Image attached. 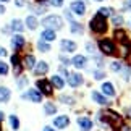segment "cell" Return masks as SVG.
Segmentation results:
<instances>
[{
	"instance_id": "cell-36",
	"label": "cell",
	"mask_w": 131,
	"mask_h": 131,
	"mask_svg": "<svg viewBox=\"0 0 131 131\" xmlns=\"http://www.w3.org/2000/svg\"><path fill=\"white\" fill-rule=\"evenodd\" d=\"M71 13H73L71 10H65V16H67V19H68L70 23H71V21H74V19H73V15H71Z\"/></svg>"
},
{
	"instance_id": "cell-15",
	"label": "cell",
	"mask_w": 131,
	"mask_h": 131,
	"mask_svg": "<svg viewBox=\"0 0 131 131\" xmlns=\"http://www.w3.org/2000/svg\"><path fill=\"white\" fill-rule=\"evenodd\" d=\"M49 71V63L47 62H39L36 65V68H34V74H37V76H42Z\"/></svg>"
},
{
	"instance_id": "cell-10",
	"label": "cell",
	"mask_w": 131,
	"mask_h": 131,
	"mask_svg": "<svg viewBox=\"0 0 131 131\" xmlns=\"http://www.w3.org/2000/svg\"><path fill=\"white\" fill-rule=\"evenodd\" d=\"M53 125L57 129H65L70 125V118L67 117V115H60V117H57L53 120Z\"/></svg>"
},
{
	"instance_id": "cell-23",
	"label": "cell",
	"mask_w": 131,
	"mask_h": 131,
	"mask_svg": "<svg viewBox=\"0 0 131 131\" xmlns=\"http://www.w3.org/2000/svg\"><path fill=\"white\" fill-rule=\"evenodd\" d=\"M12 29L21 34V32L24 31V24H23V21H21V19H13V21H12Z\"/></svg>"
},
{
	"instance_id": "cell-40",
	"label": "cell",
	"mask_w": 131,
	"mask_h": 131,
	"mask_svg": "<svg viewBox=\"0 0 131 131\" xmlns=\"http://www.w3.org/2000/svg\"><path fill=\"white\" fill-rule=\"evenodd\" d=\"M0 57H7V50L5 49H0Z\"/></svg>"
},
{
	"instance_id": "cell-47",
	"label": "cell",
	"mask_w": 131,
	"mask_h": 131,
	"mask_svg": "<svg viewBox=\"0 0 131 131\" xmlns=\"http://www.w3.org/2000/svg\"><path fill=\"white\" fill-rule=\"evenodd\" d=\"M0 131H2V128H0Z\"/></svg>"
},
{
	"instance_id": "cell-32",
	"label": "cell",
	"mask_w": 131,
	"mask_h": 131,
	"mask_svg": "<svg viewBox=\"0 0 131 131\" xmlns=\"http://www.w3.org/2000/svg\"><path fill=\"white\" fill-rule=\"evenodd\" d=\"M122 73H123V79H126V81H128V79L131 78V67L123 68V70H122Z\"/></svg>"
},
{
	"instance_id": "cell-4",
	"label": "cell",
	"mask_w": 131,
	"mask_h": 131,
	"mask_svg": "<svg viewBox=\"0 0 131 131\" xmlns=\"http://www.w3.org/2000/svg\"><path fill=\"white\" fill-rule=\"evenodd\" d=\"M42 24L45 28H50V29H62L63 28V18L58 16V15H47L44 19H42Z\"/></svg>"
},
{
	"instance_id": "cell-6",
	"label": "cell",
	"mask_w": 131,
	"mask_h": 131,
	"mask_svg": "<svg viewBox=\"0 0 131 131\" xmlns=\"http://www.w3.org/2000/svg\"><path fill=\"white\" fill-rule=\"evenodd\" d=\"M67 79H68V84H70L71 88H79V86H81V84L84 83V78H83V74H81V73H76V71H71V73H68Z\"/></svg>"
},
{
	"instance_id": "cell-30",
	"label": "cell",
	"mask_w": 131,
	"mask_h": 131,
	"mask_svg": "<svg viewBox=\"0 0 131 131\" xmlns=\"http://www.w3.org/2000/svg\"><path fill=\"white\" fill-rule=\"evenodd\" d=\"M0 74H8V65L5 63V62H2V60H0Z\"/></svg>"
},
{
	"instance_id": "cell-37",
	"label": "cell",
	"mask_w": 131,
	"mask_h": 131,
	"mask_svg": "<svg viewBox=\"0 0 131 131\" xmlns=\"http://www.w3.org/2000/svg\"><path fill=\"white\" fill-rule=\"evenodd\" d=\"M62 102H65V104H74V100L71 97H68V95H63V97H62Z\"/></svg>"
},
{
	"instance_id": "cell-41",
	"label": "cell",
	"mask_w": 131,
	"mask_h": 131,
	"mask_svg": "<svg viewBox=\"0 0 131 131\" xmlns=\"http://www.w3.org/2000/svg\"><path fill=\"white\" fill-rule=\"evenodd\" d=\"M125 112H126V117H129V118H131V107H128L126 110H125Z\"/></svg>"
},
{
	"instance_id": "cell-29",
	"label": "cell",
	"mask_w": 131,
	"mask_h": 131,
	"mask_svg": "<svg viewBox=\"0 0 131 131\" xmlns=\"http://www.w3.org/2000/svg\"><path fill=\"white\" fill-rule=\"evenodd\" d=\"M37 49L41 50V52H49V50H50V44L45 42V41H39L37 42Z\"/></svg>"
},
{
	"instance_id": "cell-21",
	"label": "cell",
	"mask_w": 131,
	"mask_h": 131,
	"mask_svg": "<svg viewBox=\"0 0 131 131\" xmlns=\"http://www.w3.org/2000/svg\"><path fill=\"white\" fill-rule=\"evenodd\" d=\"M26 26L31 29V31H34V29L39 26V21H37V18L34 16V15H29V16L26 18Z\"/></svg>"
},
{
	"instance_id": "cell-19",
	"label": "cell",
	"mask_w": 131,
	"mask_h": 131,
	"mask_svg": "<svg viewBox=\"0 0 131 131\" xmlns=\"http://www.w3.org/2000/svg\"><path fill=\"white\" fill-rule=\"evenodd\" d=\"M50 83H52V86H53V88H57V89H63V88H65V81H63V78H62V76H58V74H53L52 79H50Z\"/></svg>"
},
{
	"instance_id": "cell-2",
	"label": "cell",
	"mask_w": 131,
	"mask_h": 131,
	"mask_svg": "<svg viewBox=\"0 0 131 131\" xmlns=\"http://www.w3.org/2000/svg\"><path fill=\"white\" fill-rule=\"evenodd\" d=\"M97 49L104 55H108V57H112V55L117 53V44H115L113 39H108V37L100 39V41L97 42Z\"/></svg>"
},
{
	"instance_id": "cell-44",
	"label": "cell",
	"mask_w": 131,
	"mask_h": 131,
	"mask_svg": "<svg viewBox=\"0 0 131 131\" xmlns=\"http://www.w3.org/2000/svg\"><path fill=\"white\" fill-rule=\"evenodd\" d=\"M3 118H5V115H3L2 112H0V120H3Z\"/></svg>"
},
{
	"instance_id": "cell-45",
	"label": "cell",
	"mask_w": 131,
	"mask_h": 131,
	"mask_svg": "<svg viewBox=\"0 0 131 131\" xmlns=\"http://www.w3.org/2000/svg\"><path fill=\"white\" fill-rule=\"evenodd\" d=\"M94 2H104V0H94Z\"/></svg>"
},
{
	"instance_id": "cell-27",
	"label": "cell",
	"mask_w": 131,
	"mask_h": 131,
	"mask_svg": "<svg viewBox=\"0 0 131 131\" xmlns=\"http://www.w3.org/2000/svg\"><path fill=\"white\" fill-rule=\"evenodd\" d=\"M110 68H112V71H115V73H120L123 70V63L120 62V60H115V62H112L110 63Z\"/></svg>"
},
{
	"instance_id": "cell-25",
	"label": "cell",
	"mask_w": 131,
	"mask_h": 131,
	"mask_svg": "<svg viewBox=\"0 0 131 131\" xmlns=\"http://www.w3.org/2000/svg\"><path fill=\"white\" fill-rule=\"evenodd\" d=\"M24 65H26V68H36V58H34V55H26V58H24Z\"/></svg>"
},
{
	"instance_id": "cell-22",
	"label": "cell",
	"mask_w": 131,
	"mask_h": 131,
	"mask_svg": "<svg viewBox=\"0 0 131 131\" xmlns=\"http://www.w3.org/2000/svg\"><path fill=\"white\" fill-rule=\"evenodd\" d=\"M12 97V91L8 88H0V102H8Z\"/></svg>"
},
{
	"instance_id": "cell-38",
	"label": "cell",
	"mask_w": 131,
	"mask_h": 131,
	"mask_svg": "<svg viewBox=\"0 0 131 131\" xmlns=\"http://www.w3.org/2000/svg\"><path fill=\"white\" fill-rule=\"evenodd\" d=\"M15 5H16V7H24V5H26V0H15Z\"/></svg>"
},
{
	"instance_id": "cell-43",
	"label": "cell",
	"mask_w": 131,
	"mask_h": 131,
	"mask_svg": "<svg viewBox=\"0 0 131 131\" xmlns=\"http://www.w3.org/2000/svg\"><path fill=\"white\" fill-rule=\"evenodd\" d=\"M0 13H5V7H3V5H0Z\"/></svg>"
},
{
	"instance_id": "cell-24",
	"label": "cell",
	"mask_w": 131,
	"mask_h": 131,
	"mask_svg": "<svg viewBox=\"0 0 131 131\" xmlns=\"http://www.w3.org/2000/svg\"><path fill=\"white\" fill-rule=\"evenodd\" d=\"M123 23H125V18L122 16V15H113V16H112V24L115 28L123 26Z\"/></svg>"
},
{
	"instance_id": "cell-8",
	"label": "cell",
	"mask_w": 131,
	"mask_h": 131,
	"mask_svg": "<svg viewBox=\"0 0 131 131\" xmlns=\"http://www.w3.org/2000/svg\"><path fill=\"white\" fill-rule=\"evenodd\" d=\"M71 65H73L74 68H78V70L86 68V65H88V57H86V55H81V53L74 55V57L71 58Z\"/></svg>"
},
{
	"instance_id": "cell-34",
	"label": "cell",
	"mask_w": 131,
	"mask_h": 131,
	"mask_svg": "<svg viewBox=\"0 0 131 131\" xmlns=\"http://www.w3.org/2000/svg\"><path fill=\"white\" fill-rule=\"evenodd\" d=\"M50 5H52V7L60 8V7H63V0H50Z\"/></svg>"
},
{
	"instance_id": "cell-9",
	"label": "cell",
	"mask_w": 131,
	"mask_h": 131,
	"mask_svg": "<svg viewBox=\"0 0 131 131\" xmlns=\"http://www.w3.org/2000/svg\"><path fill=\"white\" fill-rule=\"evenodd\" d=\"M23 99H26V100H32V102L39 104V102L42 100V95H41V92H37L36 89H29L28 92L23 95Z\"/></svg>"
},
{
	"instance_id": "cell-16",
	"label": "cell",
	"mask_w": 131,
	"mask_h": 131,
	"mask_svg": "<svg viewBox=\"0 0 131 131\" xmlns=\"http://www.w3.org/2000/svg\"><path fill=\"white\" fill-rule=\"evenodd\" d=\"M12 45L13 49H23L24 47V37L21 36V34H15V36L12 37Z\"/></svg>"
},
{
	"instance_id": "cell-3",
	"label": "cell",
	"mask_w": 131,
	"mask_h": 131,
	"mask_svg": "<svg viewBox=\"0 0 131 131\" xmlns=\"http://www.w3.org/2000/svg\"><path fill=\"white\" fill-rule=\"evenodd\" d=\"M99 120L104 125H110V126H113V123L122 125V117L117 112H113V110H104L102 113H99Z\"/></svg>"
},
{
	"instance_id": "cell-7",
	"label": "cell",
	"mask_w": 131,
	"mask_h": 131,
	"mask_svg": "<svg viewBox=\"0 0 131 131\" xmlns=\"http://www.w3.org/2000/svg\"><path fill=\"white\" fill-rule=\"evenodd\" d=\"M60 49L67 53H71L78 49V44L74 41H70V39H62V41H60Z\"/></svg>"
},
{
	"instance_id": "cell-14",
	"label": "cell",
	"mask_w": 131,
	"mask_h": 131,
	"mask_svg": "<svg viewBox=\"0 0 131 131\" xmlns=\"http://www.w3.org/2000/svg\"><path fill=\"white\" fill-rule=\"evenodd\" d=\"M92 100L95 104H100V105H108V99L105 97L104 94H100V92H97V91H92Z\"/></svg>"
},
{
	"instance_id": "cell-46",
	"label": "cell",
	"mask_w": 131,
	"mask_h": 131,
	"mask_svg": "<svg viewBox=\"0 0 131 131\" xmlns=\"http://www.w3.org/2000/svg\"><path fill=\"white\" fill-rule=\"evenodd\" d=\"M0 2H8V0H0Z\"/></svg>"
},
{
	"instance_id": "cell-35",
	"label": "cell",
	"mask_w": 131,
	"mask_h": 131,
	"mask_svg": "<svg viewBox=\"0 0 131 131\" xmlns=\"http://www.w3.org/2000/svg\"><path fill=\"white\" fill-rule=\"evenodd\" d=\"M26 84H28V79H26V78H24V76L19 78V81H18V88H19V89H23Z\"/></svg>"
},
{
	"instance_id": "cell-18",
	"label": "cell",
	"mask_w": 131,
	"mask_h": 131,
	"mask_svg": "<svg viewBox=\"0 0 131 131\" xmlns=\"http://www.w3.org/2000/svg\"><path fill=\"white\" fill-rule=\"evenodd\" d=\"M102 92L105 94V95H108V97H113L115 94V88H113V84L112 83H108V81H105L104 84H102Z\"/></svg>"
},
{
	"instance_id": "cell-11",
	"label": "cell",
	"mask_w": 131,
	"mask_h": 131,
	"mask_svg": "<svg viewBox=\"0 0 131 131\" xmlns=\"http://www.w3.org/2000/svg\"><path fill=\"white\" fill-rule=\"evenodd\" d=\"M37 88L41 89L45 95H50V94H52V91H53L52 83H49L47 79H41V81H37Z\"/></svg>"
},
{
	"instance_id": "cell-17",
	"label": "cell",
	"mask_w": 131,
	"mask_h": 131,
	"mask_svg": "<svg viewBox=\"0 0 131 131\" xmlns=\"http://www.w3.org/2000/svg\"><path fill=\"white\" fill-rule=\"evenodd\" d=\"M70 31H71L73 34L81 36V34L84 32V26H83L81 23H78V21H71V23H70Z\"/></svg>"
},
{
	"instance_id": "cell-31",
	"label": "cell",
	"mask_w": 131,
	"mask_h": 131,
	"mask_svg": "<svg viewBox=\"0 0 131 131\" xmlns=\"http://www.w3.org/2000/svg\"><path fill=\"white\" fill-rule=\"evenodd\" d=\"M86 50L89 53H92V55H95V50H97V47L92 44V42H86Z\"/></svg>"
},
{
	"instance_id": "cell-20",
	"label": "cell",
	"mask_w": 131,
	"mask_h": 131,
	"mask_svg": "<svg viewBox=\"0 0 131 131\" xmlns=\"http://www.w3.org/2000/svg\"><path fill=\"white\" fill-rule=\"evenodd\" d=\"M97 13L102 15L104 18H112L113 15H115V10H113L112 7H100V8L97 10Z\"/></svg>"
},
{
	"instance_id": "cell-12",
	"label": "cell",
	"mask_w": 131,
	"mask_h": 131,
	"mask_svg": "<svg viewBox=\"0 0 131 131\" xmlns=\"http://www.w3.org/2000/svg\"><path fill=\"white\" fill-rule=\"evenodd\" d=\"M41 37H42V41H45V42H52V41L57 39V32H55V29L45 28L44 31L41 32Z\"/></svg>"
},
{
	"instance_id": "cell-39",
	"label": "cell",
	"mask_w": 131,
	"mask_h": 131,
	"mask_svg": "<svg viewBox=\"0 0 131 131\" xmlns=\"http://www.w3.org/2000/svg\"><path fill=\"white\" fill-rule=\"evenodd\" d=\"M10 29H12V26H5V28L2 29V32H3V34H8V32H10Z\"/></svg>"
},
{
	"instance_id": "cell-42",
	"label": "cell",
	"mask_w": 131,
	"mask_h": 131,
	"mask_svg": "<svg viewBox=\"0 0 131 131\" xmlns=\"http://www.w3.org/2000/svg\"><path fill=\"white\" fill-rule=\"evenodd\" d=\"M42 131H55V129H53V128H50V126H44Z\"/></svg>"
},
{
	"instance_id": "cell-28",
	"label": "cell",
	"mask_w": 131,
	"mask_h": 131,
	"mask_svg": "<svg viewBox=\"0 0 131 131\" xmlns=\"http://www.w3.org/2000/svg\"><path fill=\"white\" fill-rule=\"evenodd\" d=\"M8 122H10V126H12L13 129H18L19 128V118L16 117V115H12V117L8 118Z\"/></svg>"
},
{
	"instance_id": "cell-1",
	"label": "cell",
	"mask_w": 131,
	"mask_h": 131,
	"mask_svg": "<svg viewBox=\"0 0 131 131\" xmlns=\"http://www.w3.org/2000/svg\"><path fill=\"white\" fill-rule=\"evenodd\" d=\"M89 29L92 31L94 34H105L108 31V21L107 18H104L102 15L95 13L89 21Z\"/></svg>"
},
{
	"instance_id": "cell-26",
	"label": "cell",
	"mask_w": 131,
	"mask_h": 131,
	"mask_svg": "<svg viewBox=\"0 0 131 131\" xmlns=\"http://www.w3.org/2000/svg\"><path fill=\"white\" fill-rule=\"evenodd\" d=\"M44 112L47 113V115H53L55 112H57V107H55L52 102H45L44 104Z\"/></svg>"
},
{
	"instance_id": "cell-13",
	"label": "cell",
	"mask_w": 131,
	"mask_h": 131,
	"mask_svg": "<svg viewBox=\"0 0 131 131\" xmlns=\"http://www.w3.org/2000/svg\"><path fill=\"white\" fill-rule=\"evenodd\" d=\"M78 125H79V129L81 131H91L92 129V122H91V118H88V117L78 118Z\"/></svg>"
},
{
	"instance_id": "cell-33",
	"label": "cell",
	"mask_w": 131,
	"mask_h": 131,
	"mask_svg": "<svg viewBox=\"0 0 131 131\" xmlns=\"http://www.w3.org/2000/svg\"><path fill=\"white\" fill-rule=\"evenodd\" d=\"M94 78L95 79H104L105 78V73L102 71V70H97V71H94Z\"/></svg>"
},
{
	"instance_id": "cell-5",
	"label": "cell",
	"mask_w": 131,
	"mask_h": 131,
	"mask_svg": "<svg viewBox=\"0 0 131 131\" xmlns=\"http://www.w3.org/2000/svg\"><path fill=\"white\" fill-rule=\"evenodd\" d=\"M70 10L78 15V16H84L88 12V7H86V2L84 0H73L71 3H70Z\"/></svg>"
}]
</instances>
